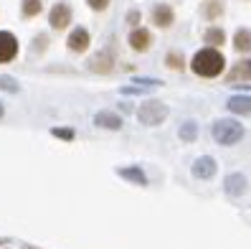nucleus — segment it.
Returning a JSON list of instances; mask_svg holds the SVG:
<instances>
[{"mask_svg": "<svg viewBox=\"0 0 251 249\" xmlns=\"http://www.w3.org/2000/svg\"><path fill=\"white\" fill-rule=\"evenodd\" d=\"M114 69V54L112 51H99L97 56L89 58V71L94 74H109Z\"/></svg>", "mask_w": 251, "mask_h": 249, "instance_id": "11", "label": "nucleus"}, {"mask_svg": "<svg viewBox=\"0 0 251 249\" xmlns=\"http://www.w3.org/2000/svg\"><path fill=\"white\" fill-rule=\"evenodd\" d=\"M89 46H92V33L86 31L84 26L74 28V31L69 33V38H66V49L71 54H86V51H89Z\"/></svg>", "mask_w": 251, "mask_h": 249, "instance_id": "5", "label": "nucleus"}, {"mask_svg": "<svg viewBox=\"0 0 251 249\" xmlns=\"http://www.w3.org/2000/svg\"><path fill=\"white\" fill-rule=\"evenodd\" d=\"M3 112H5V110H3V105H0V117H3Z\"/></svg>", "mask_w": 251, "mask_h": 249, "instance_id": "27", "label": "nucleus"}, {"mask_svg": "<svg viewBox=\"0 0 251 249\" xmlns=\"http://www.w3.org/2000/svg\"><path fill=\"white\" fill-rule=\"evenodd\" d=\"M233 51L241 54V56L251 54V31H249V28H236V33H233Z\"/></svg>", "mask_w": 251, "mask_h": 249, "instance_id": "15", "label": "nucleus"}, {"mask_svg": "<svg viewBox=\"0 0 251 249\" xmlns=\"http://www.w3.org/2000/svg\"><path fill=\"white\" fill-rule=\"evenodd\" d=\"M224 13H226V3H224V0H205V3L201 5V16L208 21L211 26L224 18Z\"/></svg>", "mask_w": 251, "mask_h": 249, "instance_id": "12", "label": "nucleus"}, {"mask_svg": "<svg viewBox=\"0 0 251 249\" xmlns=\"http://www.w3.org/2000/svg\"><path fill=\"white\" fill-rule=\"evenodd\" d=\"M94 125L101 127V130H120L122 127V117L117 112H109V110H101L94 114Z\"/></svg>", "mask_w": 251, "mask_h": 249, "instance_id": "14", "label": "nucleus"}, {"mask_svg": "<svg viewBox=\"0 0 251 249\" xmlns=\"http://www.w3.org/2000/svg\"><path fill=\"white\" fill-rule=\"evenodd\" d=\"M185 54L183 51H178V49H173V51H168L165 54V66L168 69H173V71H185Z\"/></svg>", "mask_w": 251, "mask_h": 249, "instance_id": "18", "label": "nucleus"}, {"mask_svg": "<svg viewBox=\"0 0 251 249\" xmlns=\"http://www.w3.org/2000/svg\"><path fill=\"white\" fill-rule=\"evenodd\" d=\"M109 3H112V0H86V5H89L94 13H104L109 8Z\"/></svg>", "mask_w": 251, "mask_h": 249, "instance_id": "24", "label": "nucleus"}, {"mask_svg": "<svg viewBox=\"0 0 251 249\" xmlns=\"http://www.w3.org/2000/svg\"><path fill=\"white\" fill-rule=\"evenodd\" d=\"M18 56V38L10 31H0V64H10Z\"/></svg>", "mask_w": 251, "mask_h": 249, "instance_id": "9", "label": "nucleus"}, {"mask_svg": "<svg viewBox=\"0 0 251 249\" xmlns=\"http://www.w3.org/2000/svg\"><path fill=\"white\" fill-rule=\"evenodd\" d=\"M120 175L122 178H127V181H132V183H137V186H147V178H145V173H142V168H120Z\"/></svg>", "mask_w": 251, "mask_h": 249, "instance_id": "20", "label": "nucleus"}, {"mask_svg": "<svg viewBox=\"0 0 251 249\" xmlns=\"http://www.w3.org/2000/svg\"><path fill=\"white\" fill-rule=\"evenodd\" d=\"M150 21H152L155 28H160V31L170 28V26L175 23V10H173V5H168V3H157V5H152V10H150Z\"/></svg>", "mask_w": 251, "mask_h": 249, "instance_id": "7", "label": "nucleus"}, {"mask_svg": "<svg viewBox=\"0 0 251 249\" xmlns=\"http://www.w3.org/2000/svg\"><path fill=\"white\" fill-rule=\"evenodd\" d=\"M140 21H142V13H140L137 8L127 10V26H132V28H140Z\"/></svg>", "mask_w": 251, "mask_h": 249, "instance_id": "23", "label": "nucleus"}, {"mask_svg": "<svg viewBox=\"0 0 251 249\" xmlns=\"http://www.w3.org/2000/svg\"><path fill=\"white\" fill-rule=\"evenodd\" d=\"M246 191V175L244 173H231L226 178V194L228 196H241Z\"/></svg>", "mask_w": 251, "mask_h": 249, "instance_id": "17", "label": "nucleus"}, {"mask_svg": "<svg viewBox=\"0 0 251 249\" xmlns=\"http://www.w3.org/2000/svg\"><path fill=\"white\" fill-rule=\"evenodd\" d=\"M211 135L218 145L228 148V145H236V142L244 140V125L236 122V120H216L213 127H211Z\"/></svg>", "mask_w": 251, "mask_h": 249, "instance_id": "2", "label": "nucleus"}, {"mask_svg": "<svg viewBox=\"0 0 251 249\" xmlns=\"http://www.w3.org/2000/svg\"><path fill=\"white\" fill-rule=\"evenodd\" d=\"M226 107L233 114H251V97L249 94H236L226 102Z\"/></svg>", "mask_w": 251, "mask_h": 249, "instance_id": "16", "label": "nucleus"}, {"mask_svg": "<svg viewBox=\"0 0 251 249\" xmlns=\"http://www.w3.org/2000/svg\"><path fill=\"white\" fill-rule=\"evenodd\" d=\"M203 43L208 49H218L221 51V46H226V31L221 26H208L203 31Z\"/></svg>", "mask_w": 251, "mask_h": 249, "instance_id": "13", "label": "nucleus"}, {"mask_svg": "<svg viewBox=\"0 0 251 249\" xmlns=\"http://www.w3.org/2000/svg\"><path fill=\"white\" fill-rule=\"evenodd\" d=\"M198 138V125L190 120V122H183V127H180V140H185V142H190V140H196Z\"/></svg>", "mask_w": 251, "mask_h": 249, "instance_id": "21", "label": "nucleus"}, {"mask_svg": "<svg viewBox=\"0 0 251 249\" xmlns=\"http://www.w3.org/2000/svg\"><path fill=\"white\" fill-rule=\"evenodd\" d=\"M51 135L53 138H61V140H74V138H76V133H74L71 127H53Z\"/></svg>", "mask_w": 251, "mask_h": 249, "instance_id": "22", "label": "nucleus"}, {"mask_svg": "<svg viewBox=\"0 0 251 249\" xmlns=\"http://www.w3.org/2000/svg\"><path fill=\"white\" fill-rule=\"evenodd\" d=\"M127 43H129V49L132 51H137V54H145V51H150L152 49V43H155V36L147 31V28H132L129 36H127Z\"/></svg>", "mask_w": 251, "mask_h": 249, "instance_id": "6", "label": "nucleus"}, {"mask_svg": "<svg viewBox=\"0 0 251 249\" xmlns=\"http://www.w3.org/2000/svg\"><path fill=\"white\" fill-rule=\"evenodd\" d=\"M0 89H5V92H18V84L13 82L10 77H0Z\"/></svg>", "mask_w": 251, "mask_h": 249, "instance_id": "25", "label": "nucleus"}, {"mask_svg": "<svg viewBox=\"0 0 251 249\" xmlns=\"http://www.w3.org/2000/svg\"><path fill=\"white\" fill-rule=\"evenodd\" d=\"M71 18H74V10L69 3H56L51 10H49V23L53 31H66L71 26Z\"/></svg>", "mask_w": 251, "mask_h": 249, "instance_id": "4", "label": "nucleus"}, {"mask_svg": "<svg viewBox=\"0 0 251 249\" xmlns=\"http://www.w3.org/2000/svg\"><path fill=\"white\" fill-rule=\"evenodd\" d=\"M43 10V0H21V16L23 18H36Z\"/></svg>", "mask_w": 251, "mask_h": 249, "instance_id": "19", "label": "nucleus"}, {"mask_svg": "<svg viewBox=\"0 0 251 249\" xmlns=\"http://www.w3.org/2000/svg\"><path fill=\"white\" fill-rule=\"evenodd\" d=\"M190 170H193L196 178L211 181L213 175H216V170H218V166H216V160H213L211 155H201V158H196V163L190 166Z\"/></svg>", "mask_w": 251, "mask_h": 249, "instance_id": "10", "label": "nucleus"}, {"mask_svg": "<svg viewBox=\"0 0 251 249\" xmlns=\"http://www.w3.org/2000/svg\"><path fill=\"white\" fill-rule=\"evenodd\" d=\"M246 3H251V0H246Z\"/></svg>", "mask_w": 251, "mask_h": 249, "instance_id": "28", "label": "nucleus"}, {"mask_svg": "<svg viewBox=\"0 0 251 249\" xmlns=\"http://www.w3.org/2000/svg\"><path fill=\"white\" fill-rule=\"evenodd\" d=\"M33 43H36V46H33L36 51H46V43H49V36H46V33H38Z\"/></svg>", "mask_w": 251, "mask_h": 249, "instance_id": "26", "label": "nucleus"}, {"mask_svg": "<svg viewBox=\"0 0 251 249\" xmlns=\"http://www.w3.org/2000/svg\"><path fill=\"white\" fill-rule=\"evenodd\" d=\"M168 114H170V107L165 105V102H160V99H147L140 105L137 110V120L147 127H157L168 120Z\"/></svg>", "mask_w": 251, "mask_h": 249, "instance_id": "3", "label": "nucleus"}, {"mask_svg": "<svg viewBox=\"0 0 251 249\" xmlns=\"http://www.w3.org/2000/svg\"><path fill=\"white\" fill-rule=\"evenodd\" d=\"M190 71L201 79H218V77L226 74V56L218 49L203 46L201 51L193 54V58H190Z\"/></svg>", "mask_w": 251, "mask_h": 249, "instance_id": "1", "label": "nucleus"}, {"mask_svg": "<svg viewBox=\"0 0 251 249\" xmlns=\"http://www.w3.org/2000/svg\"><path fill=\"white\" fill-rule=\"evenodd\" d=\"M224 82L231 86V84H241V82H251V56L249 58H241V61H236L228 71Z\"/></svg>", "mask_w": 251, "mask_h": 249, "instance_id": "8", "label": "nucleus"}]
</instances>
